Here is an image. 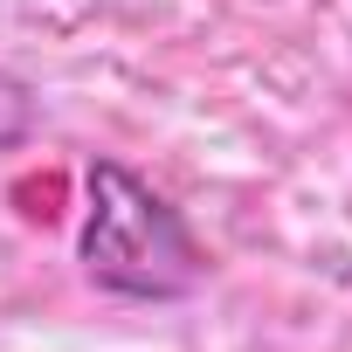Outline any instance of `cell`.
I'll list each match as a JSON object with an SVG mask.
<instances>
[{
  "label": "cell",
  "mask_w": 352,
  "mask_h": 352,
  "mask_svg": "<svg viewBox=\"0 0 352 352\" xmlns=\"http://www.w3.org/2000/svg\"><path fill=\"white\" fill-rule=\"evenodd\" d=\"M76 263L97 290L131 297V304H180L208 276V256H201L194 228L180 221V208L118 159H90V173H83Z\"/></svg>",
  "instance_id": "cell-1"
}]
</instances>
